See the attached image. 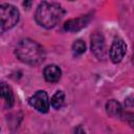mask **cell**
I'll use <instances>...</instances> for the list:
<instances>
[{
	"instance_id": "obj_10",
	"label": "cell",
	"mask_w": 134,
	"mask_h": 134,
	"mask_svg": "<svg viewBox=\"0 0 134 134\" xmlns=\"http://www.w3.org/2000/svg\"><path fill=\"white\" fill-rule=\"evenodd\" d=\"M0 97H2L6 105L8 107H12L13 104H14V94H13V91L12 89L4 83H1L0 82Z\"/></svg>"
},
{
	"instance_id": "obj_5",
	"label": "cell",
	"mask_w": 134,
	"mask_h": 134,
	"mask_svg": "<svg viewBox=\"0 0 134 134\" xmlns=\"http://www.w3.org/2000/svg\"><path fill=\"white\" fill-rule=\"evenodd\" d=\"M29 104L39 112L46 113L49 109V99H48L47 93L42 90L37 91L29 98Z\"/></svg>"
},
{
	"instance_id": "obj_3",
	"label": "cell",
	"mask_w": 134,
	"mask_h": 134,
	"mask_svg": "<svg viewBox=\"0 0 134 134\" xmlns=\"http://www.w3.org/2000/svg\"><path fill=\"white\" fill-rule=\"evenodd\" d=\"M19 10L12 4L4 3L0 5V35L13 28L19 21Z\"/></svg>"
},
{
	"instance_id": "obj_11",
	"label": "cell",
	"mask_w": 134,
	"mask_h": 134,
	"mask_svg": "<svg viewBox=\"0 0 134 134\" xmlns=\"http://www.w3.org/2000/svg\"><path fill=\"white\" fill-rule=\"evenodd\" d=\"M64 100H65V94L63 91L59 90L52 95L50 99V104L54 109H60L64 105Z\"/></svg>"
},
{
	"instance_id": "obj_2",
	"label": "cell",
	"mask_w": 134,
	"mask_h": 134,
	"mask_svg": "<svg viewBox=\"0 0 134 134\" xmlns=\"http://www.w3.org/2000/svg\"><path fill=\"white\" fill-rule=\"evenodd\" d=\"M65 14L64 8L55 2H42L36 10V21L45 28L54 27Z\"/></svg>"
},
{
	"instance_id": "obj_14",
	"label": "cell",
	"mask_w": 134,
	"mask_h": 134,
	"mask_svg": "<svg viewBox=\"0 0 134 134\" xmlns=\"http://www.w3.org/2000/svg\"><path fill=\"white\" fill-rule=\"evenodd\" d=\"M30 4H31V2H24V3H23L24 6H29Z\"/></svg>"
},
{
	"instance_id": "obj_6",
	"label": "cell",
	"mask_w": 134,
	"mask_h": 134,
	"mask_svg": "<svg viewBox=\"0 0 134 134\" xmlns=\"http://www.w3.org/2000/svg\"><path fill=\"white\" fill-rule=\"evenodd\" d=\"M127 51V45L125 41L120 38H116L110 47V59L113 63H119Z\"/></svg>"
},
{
	"instance_id": "obj_13",
	"label": "cell",
	"mask_w": 134,
	"mask_h": 134,
	"mask_svg": "<svg viewBox=\"0 0 134 134\" xmlns=\"http://www.w3.org/2000/svg\"><path fill=\"white\" fill-rule=\"evenodd\" d=\"M73 134H86V133H85L84 129L82 128V126H77V127L74 129V132H73Z\"/></svg>"
},
{
	"instance_id": "obj_12",
	"label": "cell",
	"mask_w": 134,
	"mask_h": 134,
	"mask_svg": "<svg viewBox=\"0 0 134 134\" xmlns=\"http://www.w3.org/2000/svg\"><path fill=\"white\" fill-rule=\"evenodd\" d=\"M72 50L75 54H82L86 50V44L83 40H76L72 44Z\"/></svg>"
},
{
	"instance_id": "obj_8",
	"label": "cell",
	"mask_w": 134,
	"mask_h": 134,
	"mask_svg": "<svg viewBox=\"0 0 134 134\" xmlns=\"http://www.w3.org/2000/svg\"><path fill=\"white\" fill-rule=\"evenodd\" d=\"M61 69L57 65H48L44 69V77L47 82L55 83L61 79Z\"/></svg>"
},
{
	"instance_id": "obj_9",
	"label": "cell",
	"mask_w": 134,
	"mask_h": 134,
	"mask_svg": "<svg viewBox=\"0 0 134 134\" xmlns=\"http://www.w3.org/2000/svg\"><path fill=\"white\" fill-rule=\"evenodd\" d=\"M106 110H107V113L113 117H119L121 116V113H122V108L120 104L115 99H111L106 104Z\"/></svg>"
},
{
	"instance_id": "obj_7",
	"label": "cell",
	"mask_w": 134,
	"mask_h": 134,
	"mask_svg": "<svg viewBox=\"0 0 134 134\" xmlns=\"http://www.w3.org/2000/svg\"><path fill=\"white\" fill-rule=\"evenodd\" d=\"M89 22H90V16L89 15L82 16V17H79L75 19H70L67 22H65L64 29L67 31H71V32L79 31L82 28L86 27Z\"/></svg>"
},
{
	"instance_id": "obj_1",
	"label": "cell",
	"mask_w": 134,
	"mask_h": 134,
	"mask_svg": "<svg viewBox=\"0 0 134 134\" xmlns=\"http://www.w3.org/2000/svg\"><path fill=\"white\" fill-rule=\"evenodd\" d=\"M16 55L21 62L31 66L40 65L45 60V51L43 47L38 42L30 39H24L18 44Z\"/></svg>"
},
{
	"instance_id": "obj_4",
	"label": "cell",
	"mask_w": 134,
	"mask_h": 134,
	"mask_svg": "<svg viewBox=\"0 0 134 134\" xmlns=\"http://www.w3.org/2000/svg\"><path fill=\"white\" fill-rule=\"evenodd\" d=\"M91 51L98 60H105L107 57V49L105 39L102 34L95 32L91 36Z\"/></svg>"
}]
</instances>
